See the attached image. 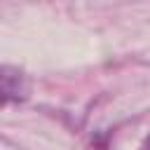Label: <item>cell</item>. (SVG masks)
Listing matches in <instances>:
<instances>
[{
    "label": "cell",
    "mask_w": 150,
    "mask_h": 150,
    "mask_svg": "<svg viewBox=\"0 0 150 150\" xmlns=\"http://www.w3.org/2000/svg\"><path fill=\"white\" fill-rule=\"evenodd\" d=\"M0 87H2V103H12V101H23L26 98V77L19 68L12 66H2L0 70Z\"/></svg>",
    "instance_id": "obj_1"
}]
</instances>
